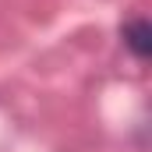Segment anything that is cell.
Wrapping results in <instances>:
<instances>
[{"label":"cell","mask_w":152,"mask_h":152,"mask_svg":"<svg viewBox=\"0 0 152 152\" xmlns=\"http://www.w3.org/2000/svg\"><path fill=\"white\" fill-rule=\"evenodd\" d=\"M120 39H124V46H127L138 60H149L152 57V25H149V18H131V21H124V25H120Z\"/></svg>","instance_id":"1"}]
</instances>
